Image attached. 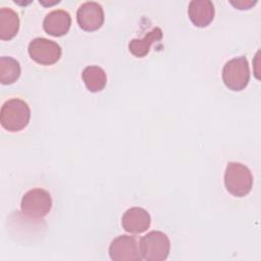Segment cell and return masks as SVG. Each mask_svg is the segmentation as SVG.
I'll list each match as a JSON object with an SVG mask.
<instances>
[{
  "mask_svg": "<svg viewBox=\"0 0 261 261\" xmlns=\"http://www.w3.org/2000/svg\"><path fill=\"white\" fill-rule=\"evenodd\" d=\"M31 118V109L21 99L12 98L4 102L0 110L1 125L8 132L23 129Z\"/></svg>",
  "mask_w": 261,
  "mask_h": 261,
  "instance_id": "cell-1",
  "label": "cell"
},
{
  "mask_svg": "<svg viewBox=\"0 0 261 261\" xmlns=\"http://www.w3.org/2000/svg\"><path fill=\"white\" fill-rule=\"evenodd\" d=\"M224 185L228 193L234 197L247 196L253 187L251 170L239 162H229L224 172Z\"/></svg>",
  "mask_w": 261,
  "mask_h": 261,
  "instance_id": "cell-2",
  "label": "cell"
},
{
  "mask_svg": "<svg viewBox=\"0 0 261 261\" xmlns=\"http://www.w3.org/2000/svg\"><path fill=\"white\" fill-rule=\"evenodd\" d=\"M169 251V239L162 231L152 230L140 241L141 256L146 261H163L168 257Z\"/></svg>",
  "mask_w": 261,
  "mask_h": 261,
  "instance_id": "cell-3",
  "label": "cell"
},
{
  "mask_svg": "<svg viewBox=\"0 0 261 261\" xmlns=\"http://www.w3.org/2000/svg\"><path fill=\"white\" fill-rule=\"evenodd\" d=\"M222 81L231 91L244 90L250 81V68L245 56L234 57L228 60L222 68Z\"/></svg>",
  "mask_w": 261,
  "mask_h": 261,
  "instance_id": "cell-4",
  "label": "cell"
},
{
  "mask_svg": "<svg viewBox=\"0 0 261 261\" xmlns=\"http://www.w3.org/2000/svg\"><path fill=\"white\" fill-rule=\"evenodd\" d=\"M52 208V199L50 194L41 188H35L28 191L21 199V212L30 218L41 219L45 217Z\"/></svg>",
  "mask_w": 261,
  "mask_h": 261,
  "instance_id": "cell-5",
  "label": "cell"
},
{
  "mask_svg": "<svg viewBox=\"0 0 261 261\" xmlns=\"http://www.w3.org/2000/svg\"><path fill=\"white\" fill-rule=\"evenodd\" d=\"M31 58L41 65H52L61 57V47L46 38L33 39L28 47Z\"/></svg>",
  "mask_w": 261,
  "mask_h": 261,
  "instance_id": "cell-6",
  "label": "cell"
},
{
  "mask_svg": "<svg viewBox=\"0 0 261 261\" xmlns=\"http://www.w3.org/2000/svg\"><path fill=\"white\" fill-rule=\"evenodd\" d=\"M109 256L113 261H140V244L133 236H118L109 246Z\"/></svg>",
  "mask_w": 261,
  "mask_h": 261,
  "instance_id": "cell-7",
  "label": "cell"
},
{
  "mask_svg": "<svg viewBox=\"0 0 261 261\" xmlns=\"http://www.w3.org/2000/svg\"><path fill=\"white\" fill-rule=\"evenodd\" d=\"M76 21L80 28L86 32L99 30L104 22V11L98 2L87 1L76 11Z\"/></svg>",
  "mask_w": 261,
  "mask_h": 261,
  "instance_id": "cell-8",
  "label": "cell"
},
{
  "mask_svg": "<svg viewBox=\"0 0 261 261\" xmlns=\"http://www.w3.org/2000/svg\"><path fill=\"white\" fill-rule=\"evenodd\" d=\"M151 224L149 212L142 207H132L127 209L121 218L123 229L129 233H142L146 231Z\"/></svg>",
  "mask_w": 261,
  "mask_h": 261,
  "instance_id": "cell-9",
  "label": "cell"
},
{
  "mask_svg": "<svg viewBox=\"0 0 261 261\" xmlns=\"http://www.w3.org/2000/svg\"><path fill=\"white\" fill-rule=\"evenodd\" d=\"M70 14L62 9H56L49 12L43 20L44 31L53 37H62L66 35L70 29Z\"/></svg>",
  "mask_w": 261,
  "mask_h": 261,
  "instance_id": "cell-10",
  "label": "cell"
},
{
  "mask_svg": "<svg viewBox=\"0 0 261 261\" xmlns=\"http://www.w3.org/2000/svg\"><path fill=\"white\" fill-rule=\"evenodd\" d=\"M188 14L190 20L198 28H205L214 18V5L209 0H193L189 4Z\"/></svg>",
  "mask_w": 261,
  "mask_h": 261,
  "instance_id": "cell-11",
  "label": "cell"
},
{
  "mask_svg": "<svg viewBox=\"0 0 261 261\" xmlns=\"http://www.w3.org/2000/svg\"><path fill=\"white\" fill-rule=\"evenodd\" d=\"M19 29L18 14L9 7L0 9V39L9 41L14 38Z\"/></svg>",
  "mask_w": 261,
  "mask_h": 261,
  "instance_id": "cell-12",
  "label": "cell"
},
{
  "mask_svg": "<svg viewBox=\"0 0 261 261\" xmlns=\"http://www.w3.org/2000/svg\"><path fill=\"white\" fill-rule=\"evenodd\" d=\"M162 39V31L160 28L152 29L148 34L144 36L142 39H133L128 43L129 52L139 58L145 57L151 48V45L160 41Z\"/></svg>",
  "mask_w": 261,
  "mask_h": 261,
  "instance_id": "cell-13",
  "label": "cell"
},
{
  "mask_svg": "<svg viewBox=\"0 0 261 261\" xmlns=\"http://www.w3.org/2000/svg\"><path fill=\"white\" fill-rule=\"evenodd\" d=\"M82 79L86 88L92 93L102 91L107 83L106 72L98 65H90L85 67L82 72Z\"/></svg>",
  "mask_w": 261,
  "mask_h": 261,
  "instance_id": "cell-14",
  "label": "cell"
},
{
  "mask_svg": "<svg viewBox=\"0 0 261 261\" xmlns=\"http://www.w3.org/2000/svg\"><path fill=\"white\" fill-rule=\"evenodd\" d=\"M20 75L19 62L9 56L0 57V83L2 85H11Z\"/></svg>",
  "mask_w": 261,
  "mask_h": 261,
  "instance_id": "cell-15",
  "label": "cell"
},
{
  "mask_svg": "<svg viewBox=\"0 0 261 261\" xmlns=\"http://www.w3.org/2000/svg\"><path fill=\"white\" fill-rule=\"evenodd\" d=\"M257 3V1H250V0H239V1H230V4L233 5L234 7H237L238 9L241 10H245V9H249L250 7H252L253 5H255Z\"/></svg>",
  "mask_w": 261,
  "mask_h": 261,
  "instance_id": "cell-16",
  "label": "cell"
}]
</instances>
